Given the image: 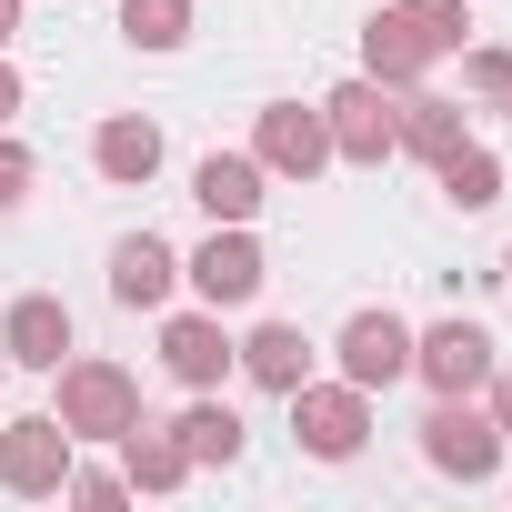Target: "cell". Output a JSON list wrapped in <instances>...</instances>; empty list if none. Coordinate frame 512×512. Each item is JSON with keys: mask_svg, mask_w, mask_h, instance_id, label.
<instances>
[{"mask_svg": "<svg viewBox=\"0 0 512 512\" xmlns=\"http://www.w3.org/2000/svg\"><path fill=\"white\" fill-rule=\"evenodd\" d=\"M61 422H71V442H121L131 422H141V382L121 372V362H101V352H71L61 362V402H51Z\"/></svg>", "mask_w": 512, "mask_h": 512, "instance_id": "1", "label": "cell"}, {"mask_svg": "<svg viewBox=\"0 0 512 512\" xmlns=\"http://www.w3.org/2000/svg\"><path fill=\"white\" fill-rule=\"evenodd\" d=\"M422 462L452 472V482H492V472H502V422H492L472 392H432V412H422Z\"/></svg>", "mask_w": 512, "mask_h": 512, "instance_id": "2", "label": "cell"}, {"mask_svg": "<svg viewBox=\"0 0 512 512\" xmlns=\"http://www.w3.org/2000/svg\"><path fill=\"white\" fill-rule=\"evenodd\" d=\"M292 402V442L312 452V462H352L362 442H372V392L362 382H302V392H282Z\"/></svg>", "mask_w": 512, "mask_h": 512, "instance_id": "3", "label": "cell"}, {"mask_svg": "<svg viewBox=\"0 0 512 512\" xmlns=\"http://www.w3.org/2000/svg\"><path fill=\"white\" fill-rule=\"evenodd\" d=\"M71 422L61 412H21V422H0V492H21V502H51L71 482Z\"/></svg>", "mask_w": 512, "mask_h": 512, "instance_id": "4", "label": "cell"}, {"mask_svg": "<svg viewBox=\"0 0 512 512\" xmlns=\"http://www.w3.org/2000/svg\"><path fill=\"white\" fill-rule=\"evenodd\" d=\"M181 282H191L211 312H241V302H262L272 262H262V241H251V221H211V241L181 262Z\"/></svg>", "mask_w": 512, "mask_h": 512, "instance_id": "5", "label": "cell"}, {"mask_svg": "<svg viewBox=\"0 0 512 512\" xmlns=\"http://www.w3.org/2000/svg\"><path fill=\"white\" fill-rule=\"evenodd\" d=\"M251 161H262L272 181H312V171L332 161L322 101H262V121H251Z\"/></svg>", "mask_w": 512, "mask_h": 512, "instance_id": "6", "label": "cell"}, {"mask_svg": "<svg viewBox=\"0 0 512 512\" xmlns=\"http://www.w3.org/2000/svg\"><path fill=\"white\" fill-rule=\"evenodd\" d=\"M322 121H332V161L382 171V161H392V131H402V101H392L382 81H342V91L322 101Z\"/></svg>", "mask_w": 512, "mask_h": 512, "instance_id": "7", "label": "cell"}, {"mask_svg": "<svg viewBox=\"0 0 512 512\" xmlns=\"http://www.w3.org/2000/svg\"><path fill=\"white\" fill-rule=\"evenodd\" d=\"M231 362H241V342L221 332V312H211V302L161 322V372H171L181 392H221V372H231Z\"/></svg>", "mask_w": 512, "mask_h": 512, "instance_id": "8", "label": "cell"}, {"mask_svg": "<svg viewBox=\"0 0 512 512\" xmlns=\"http://www.w3.org/2000/svg\"><path fill=\"white\" fill-rule=\"evenodd\" d=\"M332 362H342V382L392 392V382L412 372V322H402V312H352V322H342V342H332Z\"/></svg>", "mask_w": 512, "mask_h": 512, "instance_id": "9", "label": "cell"}, {"mask_svg": "<svg viewBox=\"0 0 512 512\" xmlns=\"http://www.w3.org/2000/svg\"><path fill=\"white\" fill-rule=\"evenodd\" d=\"M492 362H502V352H492V332H482V322H462V312H452V322H432V332H412V372H422L432 392H482V382H492Z\"/></svg>", "mask_w": 512, "mask_h": 512, "instance_id": "10", "label": "cell"}, {"mask_svg": "<svg viewBox=\"0 0 512 512\" xmlns=\"http://www.w3.org/2000/svg\"><path fill=\"white\" fill-rule=\"evenodd\" d=\"M0 352H11L21 372H61L71 362V302L61 292H21L11 312H0Z\"/></svg>", "mask_w": 512, "mask_h": 512, "instance_id": "11", "label": "cell"}, {"mask_svg": "<svg viewBox=\"0 0 512 512\" xmlns=\"http://www.w3.org/2000/svg\"><path fill=\"white\" fill-rule=\"evenodd\" d=\"M171 292H181V251H171L161 231H131V241L111 251V302H121V312H171Z\"/></svg>", "mask_w": 512, "mask_h": 512, "instance_id": "12", "label": "cell"}, {"mask_svg": "<svg viewBox=\"0 0 512 512\" xmlns=\"http://www.w3.org/2000/svg\"><path fill=\"white\" fill-rule=\"evenodd\" d=\"M191 201H201L211 221H262V201H272V171L251 161V151H211V161L191 171Z\"/></svg>", "mask_w": 512, "mask_h": 512, "instance_id": "13", "label": "cell"}, {"mask_svg": "<svg viewBox=\"0 0 512 512\" xmlns=\"http://www.w3.org/2000/svg\"><path fill=\"white\" fill-rule=\"evenodd\" d=\"M191 472H201V462L181 452V432H171V422H151V412H141V422L121 432V482H131V492H181Z\"/></svg>", "mask_w": 512, "mask_h": 512, "instance_id": "14", "label": "cell"}, {"mask_svg": "<svg viewBox=\"0 0 512 512\" xmlns=\"http://www.w3.org/2000/svg\"><path fill=\"white\" fill-rule=\"evenodd\" d=\"M422 71H432L422 31H412L402 11H372V21H362V81H382V91H412Z\"/></svg>", "mask_w": 512, "mask_h": 512, "instance_id": "15", "label": "cell"}, {"mask_svg": "<svg viewBox=\"0 0 512 512\" xmlns=\"http://www.w3.org/2000/svg\"><path fill=\"white\" fill-rule=\"evenodd\" d=\"M91 171H101V181H121V191H141V181L161 171V121H141V111L101 121V131H91Z\"/></svg>", "mask_w": 512, "mask_h": 512, "instance_id": "16", "label": "cell"}, {"mask_svg": "<svg viewBox=\"0 0 512 512\" xmlns=\"http://www.w3.org/2000/svg\"><path fill=\"white\" fill-rule=\"evenodd\" d=\"M241 382H262V392H302L312 382V342H302V322H262L241 342V362H231Z\"/></svg>", "mask_w": 512, "mask_h": 512, "instance_id": "17", "label": "cell"}, {"mask_svg": "<svg viewBox=\"0 0 512 512\" xmlns=\"http://www.w3.org/2000/svg\"><path fill=\"white\" fill-rule=\"evenodd\" d=\"M472 141V111L462 101H432V91H412L402 101V131H392V151H412V161H442V151H462Z\"/></svg>", "mask_w": 512, "mask_h": 512, "instance_id": "18", "label": "cell"}, {"mask_svg": "<svg viewBox=\"0 0 512 512\" xmlns=\"http://www.w3.org/2000/svg\"><path fill=\"white\" fill-rule=\"evenodd\" d=\"M171 432H181V452H191V462H241V442H251V432H241V412H231L221 392H191V412H181Z\"/></svg>", "mask_w": 512, "mask_h": 512, "instance_id": "19", "label": "cell"}, {"mask_svg": "<svg viewBox=\"0 0 512 512\" xmlns=\"http://www.w3.org/2000/svg\"><path fill=\"white\" fill-rule=\"evenodd\" d=\"M432 171H442V201H452V211H492V201H502V161H492L482 141H462V151H442Z\"/></svg>", "mask_w": 512, "mask_h": 512, "instance_id": "20", "label": "cell"}, {"mask_svg": "<svg viewBox=\"0 0 512 512\" xmlns=\"http://www.w3.org/2000/svg\"><path fill=\"white\" fill-rule=\"evenodd\" d=\"M121 41L131 51H181L191 41V0H121Z\"/></svg>", "mask_w": 512, "mask_h": 512, "instance_id": "21", "label": "cell"}, {"mask_svg": "<svg viewBox=\"0 0 512 512\" xmlns=\"http://www.w3.org/2000/svg\"><path fill=\"white\" fill-rule=\"evenodd\" d=\"M392 11H402V21L422 31V51H432V61L472 41V0H392Z\"/></svg>", "mask_w": 512, "mask_h": 512, "instance_id": "22", "label": "cell"}, {"mask_svg": "<svg viewBox=\"0 0 512 512\" xmlns=\"http://www.w3.org/2000/svg\"><path fill=\"white\" fill-rule=\"evenodd\" d=\"M462 91L482 111H512V51L502 41H462Z\"/></svg>", "mask_w": 512, "mask_h": 512, "instance_id": "23", "label": "cell"}, {"mask_svg": "<svg viewBox=\"0 0 512 512\" xmlns=\"http://www.w3.org/2000/svg\"><path fill=\"white\" fill-rule=\"evenodd\" d=\"M61 502H81V512H111V502H131V482H121V462H81V452H71V482H61Z\"/></svg>", "mask_w": 512, "mask_h": 512, "instance_id": "24", "label": "cell"}, {"mask_svg": "<svg viewBox=\"0 0 512 512\" xmlns=\"http://www.w3.org/2000/svg\"><path fill=\"white\" fill-rule=\"evenodd\" d=\"M31 141H11V131H0V211H21V191H31Z\"/></svg>", "mask_w": 512, "mask_h": 512, "instance_id": "25", "label": "cell"}, {"mask_svg": "<svg viewBox=\"0 0 512 512\" xmlns=\"http://www.w3.org/2000/svg\"><path fill=\"white\" fill-rule=\"evenodd\" d=\"M21 101H31V81L11 71V51H0V131H11V121H21Z\"/></svg>", "mask_w": 512, "mask_h": 512, "instance_id": "26", "label": "cell"}, {"mask_svg": "<svg viewBox=\"0 0 512 512\" xmlns=\"http://www.w3.org/2000/svg\"><path fill=\"white\" fill-rule=\"evenodd\" d=\"M482 392H492V402H482V412H492V422H502V442H512V372H502V362H492V382H482Z\"/></svg>", "mask_w": 512, "mask_h": 512, "instance_id": "27", "label": "cell"}, {"mask_svg": "<svg viewBox=\"0 0 512 512\" xmlns=\"http://www.w3.org/2000/svg\"><path fill=\"white\" fill-rule=\"evenodd\" d=\"M21 41V0H0V51H11Z\"/></svg>", "mask_w": 512, "mask_h": 512, "instance_id": "28", "label": "cell"}, {"mask_svg": "<svg viewBox=\"0 0 512 512\" xmlns=\"http://www.w3.org/2000/svg\"><path fill=\"white\" fill-rule=\"evenodd\" d=\"M502 282H512V251H502Z\"/></svg>", "mask_w": 512, "mask_h": 512, "instance_id": "29", "label": "cell"}, {"mask_svg": "<svg viewBox=\"0 0 512 512\" xmlns=\"http://www.w3.org/2000/svg\"><path fill=\"white\" fill-rule=\"evenodd\" d=\"M0 372H11V352H0Z\"/></svg>", "mask_w": 512, "mask_h": 512, "instance_id": "30", "label": "cell"}]
</instances>
